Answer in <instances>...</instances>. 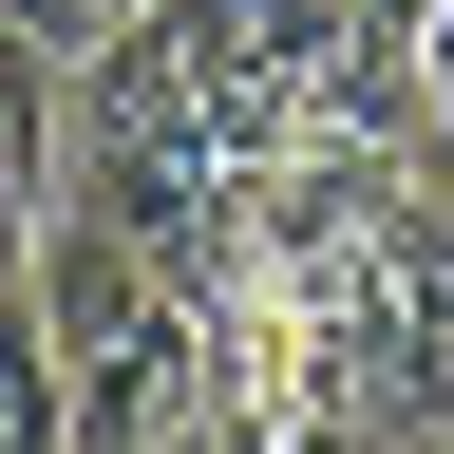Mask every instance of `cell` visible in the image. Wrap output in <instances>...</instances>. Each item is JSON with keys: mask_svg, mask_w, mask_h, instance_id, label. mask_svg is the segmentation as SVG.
<instances>
[{"mask_svg": "<svg viewBox=\"0 0 454 454\" xmlns=\"http://www.w3.org/2000/svg\"><path fill=\"white\" fill-rule=\"evenodd\" d=\"M208 454H397V435L322 379V340L284 322V284H227L208 303Z\"/></svg>", "mask_w": 454, "mask_h": 454, "instance_id": "1", "label": "cell"}, {"mask_svg": "<svg viewBox=\"0 0 454 454\" xmlns=\"http://www.w3.org/2000/svg\"><path fill=\"white\" fill-rule=\"evenodd\" d=\"M57 114H76V76L0 20V284L38 265V227H57Z\"/></svg>", "mask_w": 454, "mask_h": 454, "instance_id": "2", "label": "cell"}, {"mask_svg": "<svg viewBox=\"0 0 454 454\" xmlns=\"http://www.w3.org/2000/svg\"><path fill=\"white\" fill-rule=\"evenodd\" d=\"M0 454H57V322H38V284H0Z\"/></svg>", "mask_w": 454, "mask_h": 454, "instance_id": "3", "label": "cell"}, {"mask_svg": "<svg viewBox=\"0 0 454 454\" xmlns=\"http://www.w3.org/2000/svg\"><path fill=\"white\" fill-rule=\"evenodd\" d=\"M0 20H20V38H38V57H57V76H76V57H95V38H114V20H152V0H0Z\"/></svg>", "mask_w": 454, "mask_h": 454, "instance_id": "4", "label": "cell"}, {"mask_svg": "<svg viewBox=\"0 0 454 454\" xmlns=\"http://www.w3.org/2000/svg\"><path fill=\"white\" fill-rule=\"evenodd\" d=\"M417 133H435V170H454V0H435V38H417Z\"/></svg>", "mask_w": 454, "mask_h": 454, "instance_id": "5", "label": "cell"}, {"mask_svg": "<svg viewBox=\"0 0 454 454\" xmlns=\"http://www.w3.org/2000/svg\"><path fill=\"white\" fill-rule=\"evenodd\" d=\"M435 454H454V417H435Z\"/></svg>", "mask_w": 454, "mask_h": 454, "instance_id": "6", "label": "cell"}]
</instances>
